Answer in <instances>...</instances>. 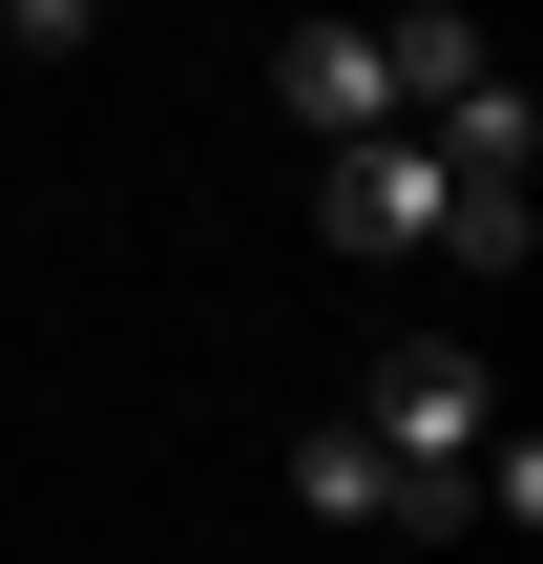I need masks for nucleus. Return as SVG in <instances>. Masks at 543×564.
<instances>
[{
	"mask_svg": "<svg viewBox=\"0 0 543 564\" xmlns=\"http://www.w3.org/2000/svg\"><path fill=\"white\" fill-rule=\"evenodd\" d=\"M356 440L398 460V502H419V523H481V440H502V398H481V356H439V335H419V356L377 377V419H356Z\"/></svg>",
	"mask_w": 543,
	"mask_h": 564,
	"instance_id": "f257e3e1",
	"label": "nucleus"
},
{
	"mask_svg": "<svg viewBox=\"0 0 543 564\" xmlns=\"http://www.w3.org/2000/svg\"><path fill=\"white\" fill-rule=\"evenodd\" d=\"M272 84H293V126H314V147H377V126H398L377 21H293V42H272Z\"/></svg>",
	"mask_w": 543,
	"mask_h": 564,
	"instance_id": "f03ea898",
	"label": "nucleus"
},
{
	"mask_svg": "<svg viewBox=\"0 0 543 564\" xmlns=\"http://www.w3.org/2000/svg\"><path fill=\"white\" fill-rule=\"evenodd\" d=\"M314 230H335V251H419V230H439V167H419V126L335 147V167H314Z\"/></svg>",
	"mask_w": 543,
	"mask_h": 564,
	"instance_id": "7ed1b4c3",
	"label": "nucleus"
},
{
	"mask_svg": "<svg viewBox=\"0 0 543 564\" xmlns=\"http://www.w3.org/2000/svg\"><path fill=\"white\" fill-rule=\"evenodd\" d=\"M419 167H439V188H523V167H543V105L502 84V63L439 84V105H419Z\"/></svg>",
	"mask_w": 543,
	"mask_h": 564,
	"instance_id": "20e7f679",
	"label": "nucleus"
},
{
	"mask_svg": "<svg viewBox=\"0 0 543 564\" xmlns=\"http://www.w3.org/2000/svg\"><path fill=\"white\" fill-rule=\"evenodd\" d=\"M293 502H314V523H419V502H398V460H377L356 419H314V440H293Z\"/></svg>",
	"mask_w": 543,
	"mask_h": 564,
	"instance_id": "39448f33",
	"label": "nucleus"
},
{
	"mask_svg": "<svg viewBox=\"0 0 543 564\" xmlns=\"http://www.w3.org/2000/svg\"><path fill=\"white\" fill-rule=\"evenodd\" d=\"M523 230H543L523 188H439V230H419V251H460V272H523Z\"/></svg>",
	"mask_w": 543,
	"mask_h": 564,
	"instance_id": "423d86ee",
	"label": "nucleus"
}]
</instances>
